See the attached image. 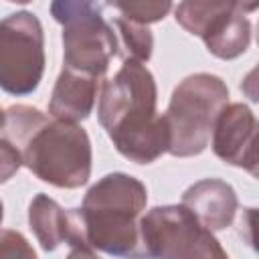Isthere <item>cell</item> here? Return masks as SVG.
<instances>
[{"label": "cell", "instance_id": "obj_5", "mask_svg": "<svg viewBox=\"0 0 259 259\" xmlns=\"http://www.w3.org/2000/svg\"><path fill=\"white\" fill-rule=\"evenodd\" d=\"M105 4L63 0L51 4L53 18L63 26V67L101 81L117 57V36L103 18Z\"/></svg>", "mask_w": 259, "mask_h": 259}, {"label": "cell", "instance_id": "obj_2", "mask_svg": "<svg viewBox=\"0 0 259 259\" xmlns=\"http://www.w3.org/2000/svg\"><path fill=\"white\" fill-rule=\"evenodd\" d=\"M146 202L144 182L125 172L105 174L87 190L79 208H69V245L97 249L119 259H146L140 237Z\"/></svg>", "mask_w": 259, "mask_h": 259}, {"label": "cell", "instance_id": "obj_11", "mask_svg": "<svg viewBox=\"0 0 259 259\" xmlns=\"http://www.w3.org/2000/svg\"><path fill=\"white\" fill-rule=\"evenodd\" d=\"M99 87H101L99 79L63 67L51 93L49 115L53 119H61L69 123L87 119L89 113L93 111Z\"/></svg>", "mask_w": 259, "mask_h": 259}, {"label": "cell", "instance_id": "obj_3", "mask_svg": "<svg viewBox=\"0 0 259 259\" xmlns=\"http://www.w3.org/2000/svg\"><path fill=\"white\" fill-rule=\"evenodd\" d=\"M6 140L20 152L22 164L57 188H79L91 176V140L79 123L47 117L32 105L6 109Z\"/></svg>", "mask_w": 259, "mask_h": 259}, {"label": "cell", "instance_id": "obj_14", "mask_svg": "<svg viewBox=\"0 0 259 259\" xmlns=\"http://www.w3.org/2000/svg\"><path fill=\"white\" fill-rule=\"evenodd\" d=\"M105 6L115 8L121 18L132 20L136 24H144V26L150 22L162 20L172 8V4L168 0H164V2H111Z\"/></svg>", "mask_w": 259, "mask_h": 259}, {"label": "cell", "instance_id": "obj_12", "mask_svg": "<svg viewBox=\"0 0 259 259\" xmlns=\"http://www.w3.org/2000/svg\"><path fill=\"white\" fill-rule=\"evenodd\" d=\"M28 225L45 251L71 241V214L49 194H36L28 204Z\"/></svg>", "mask_w": 259, "mask_h": 259}, {"label": "cell", "instance_id": "obj_4", "mask_svg": "<svg viewBox=\"0 0 259 259\" xmlns=\"http://www.w3.org/2000/svg\"><path fill=\"white\" fill-rule=\"evenodd\" d=\"M229 103L227 83L210 73L184 77L172 91L164 113L170 144L168 152L176 158L198 156L206 150L217 115Z\"/></svg>", "mask_w": 259, "mask_h": 259}, {"label": "cell", "instance_id": "obj_17", "mask_svg": "<svg viewBox=\"0 0 259 259\" xmlns=\"http://www.w3.org/2000/svg\"><path fill=\"white\" fill-rule=\"evenodd\" d=\"M67 259H101L99 255L93 253V249H85V247H75L71 249V253L67 255Z\"/></svg>", "mask_w": 259, "mask_h": 259}, {"label": "cell", "instance_id": "obj_16", "mask_svg": "<svg viewBox=\"0 0 259 259\" xmlns=\"http://www.w3.org/2000/svg\"><path fill=\"white\" fill-rule=\"evenodd\" d=\"M20 166H22V158L16 146L10 140L0 138V184L8 182L20 170Z\"/></svg>", "mask_w": 259, "mask_h": 259}, {"label": "cell", "instance_id": "obj_9", "mask_svg": "<svg viewBox=\"0 0 259 259\" xmlns=\"http://www.w3.org/2000/svg\"><path fill=\"white\" fill-rule=\"evenodd\" d=\"M210 138L217 158L257 176V121L245 103H227Z\"/></svg>", "mask_w": 259, "mask_h": 259}, {"label": "cell", "instance_id": "obj_13", "mask_svg": "<svg viewBox=\"0 0 259 259\" xmlns=\"http://www.w3.org/2000/svg\"><path fill=\"white\" fill-rule=\"evenodd\" d=\"M111 26L117 36V55H121L123 61H138L148 63L154 49V36L144 24H136L132 20H125L121 16H115L111 20Z\"/></svg>", "mask_w": 259, "mask_h": 259}, {"label": "cell", "instance_id": "obj_7", "mask_svg": "<svg viewBox=\"0 0 259 259\" xmlns=\"http://www.w3.org/2000/svg\"><path fill=\"white\" fill-rule=\"evenodd\" d=\"M45 73V32L36 14L18 10L0 20V89L32 93Z\"/></svg>", "mask_w": 259, "mask_h": 259}, {"label": "cell", "instance_id": "obj_18", "mask_svg": "<svg viewBox=\"0 0 259 259\" xmlns=\"http://www.w3.org/2000/svg\"><path fill=\"white\" fill-rule=\"evenodd\" d=\"M4 125H6V111L0 109V130H4Z\"/></svg>", "mask_w": 259, "mask_h": 259}, {"label": "cell", "instance_id": "obj_10", "mask_svg": "<svg viewBox=\"0 0 259 259\" xmlns=\"http://www.w3.org/2000/svg\"><path fill=\"white\" fill-rule=\"evenodd\" d=\"M180 204L188 208L204 229L214 233L233 225L239 200L235 188L225 180L204 178L184 190Z\"/></svg>", "mask_w": 259, "mask_h": 259}, {"label": "cell", "instance_id": "obj_1", "mask_svg": "<svg viewBox=\"0 0 259 259\" xmlns=\"http://www.w3.org/2000/svg\"><path fill=\"white\" fill-rule=\"evenodd\" d=\"M158 87L144 63L123 61L99 87L97 119L115 150L136 164H152L168 152L170 134L156 111Z\"/></svg>", "mask_w": 259, "mask_h": 259}, {"label": "cell", "instance_id": "obj_8", "mask_svg": "<svg viewBox=\"0 0 259 259\" xmlns=\"http://www.w3.org/2000/svg\"><path fill=\"white\" fill-rule=\"evenodd\" d=\"M257 4L243 2H180L174 10L176 22L204 40L210 55L231 61L243 55L251 42L247 12Z\"/></svg>", "mask_w": 259, "mask_h": 259}, {"label": "cell", "instance_id": "obj_15", "mask_svg": "<svg viewBox=\"0 0 259 259\" xmlns=\"http://www.w3.org/2000/svg\"><path fill=\"white\" fill-rule=\"evenodd\" d=\"M0 259H38L26 237L12 229H0Z\"/></svg>", "mask_w": 259, "mask_h": 259}, {"label": "cell", "instance_id": "obj_6", "mask_svg": "<svg viewBox=\"0 0 259 259\" xmlns=\"http://www.w3.org/2000/svg\"><path fill=\"white\" fill-rule=\"evenodd\" d=\"M146 259H229L217 237L182 204L150 208L140 219Z\"/></svg>", "mask_w": 259, "mask_h": 259}, {"label": "cell", "instance_id": "obj_19", "mask_svg": "<svg viewBox=\"0 0 259 259\" xmlns=\"http://www.w3.org/2000/svg\"><path fill=\"white\" fill-rule=\"evenodd\" d=\"M2 219H4V206H2V202H0V223H2Z\"/></svg>", "mask_w": 259, "mask_h": 259}]
</instances>
